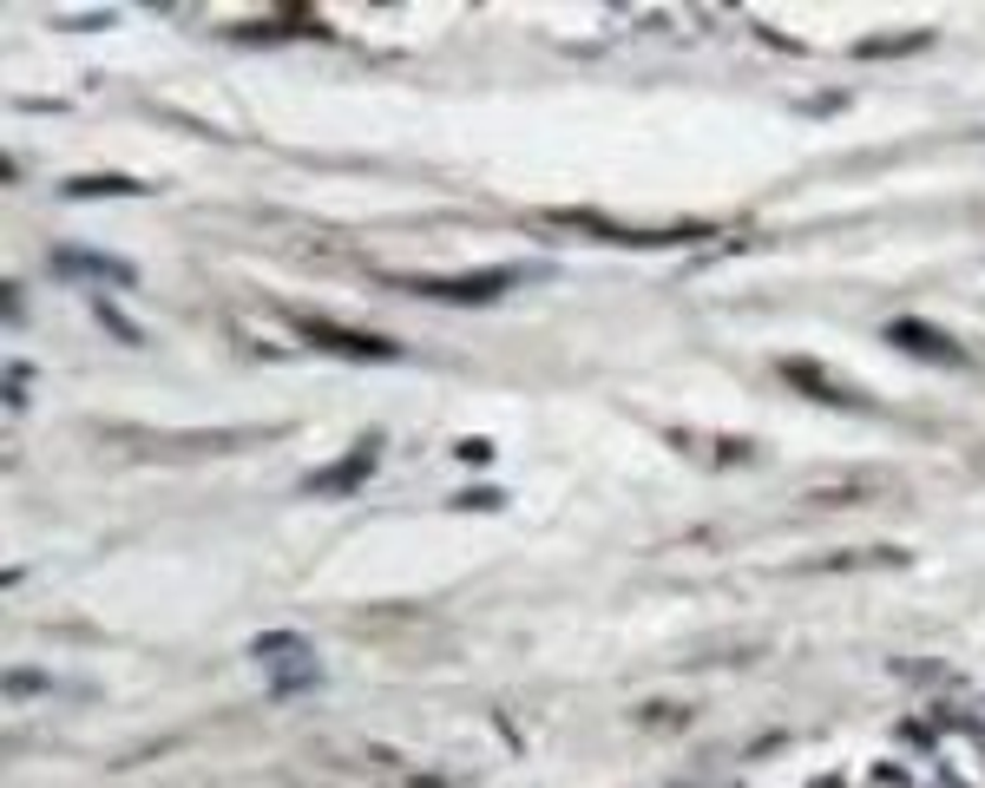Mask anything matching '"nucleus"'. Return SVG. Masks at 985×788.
Instances as JSON below:
<instances>
[{
    "mask_svg": "<svg viewBox=\"0 0 985 788\" xmlns=\"http://www.w3.org/2000/svg\"><path fill=\"white\" fill-rule=\"evenodd\" d=\"M145 184L138 177H112V171H99V177H73L66 184V197H138Z\"/></svg>",
    "mask_w": 985,
    "mask_h": 788,
    "instance_id": "nucleus-8",
    "label": "nucleus"
},
{
    "mask_svg": "<svg viewBox=\"0 0 985 788\" xmlns=\"http://www.w3.org/2000/svg\"><path fill=\"white\" fill-rule=\"evenodd\" d=\"M894 677H920V684H952V670H946V664H913V657H900V664H894Z\"/></svg>",
    "mask_w": 985,
    "mask_h": 788,
    "instance_id": "nucleus-11",
    "label": "nucleus"
},
{
    "mask_svg": "<svg viewBox=\"0 0 985 788\" xmlns=\"http://www.w3.org/2000/svg\"><path fill=\"white\" fill-rule=\"evenodd\" d=\"M815 788H841V781H835V775H822V781H815Z\"/></svg>",
    "mask_w": 985,
    "mask_h": 788,
    "instance_id": "nucleus-13",
    "label": "nucleus"
},
{
    "mask_svg": "<svg viewBox=\"0 0 985 788\" xmlns=\"http://www.w3.org/2000/svg\"><path fill=\"white\" fill-rule=\"evenodd\" d=\"M374 460H381V441L368 434V441H361L355 454H342L335 467H322L316 480H303V493H322V500H335V493H355V487H361V480L374 473Z\"/></svg>",
    "mask_w": 985,
    "mask_h": 788,
    "instance_id": "nucleus-4",
    "label": "nucleus"
},
{
    "mask_svg": "<svg viewBox=\"0 0 985 788\" xmlns=\"http://www.w3.org/2000/svg\"><path fill=\"white\" fill-rule=\"evenodd\" d=\"M296 335L329 348V355H348V361H394L402 355L387 335H361V329H342V322H322V316H296Z\"/></svg>",
    "mask_w": 985,
    "mask_h": 788,
    "instance_id": "nucleus-2",
    "label": "nucleus"
},
{
    "mask_svg": "<svg viewBox=\"0 0 985 788\" xmlns=\"http://www.w3.org/2000/svg\"><path fill=\"white\" fill-rule=\"evenodd\" d=\"M250 657H257V664H276V677H270V690H276V697H296V690H316V684H322V664H316V651H309L296 631H270V638H257V644H250Z\"/></svg>",
    "mask_w": 985,
    "mask_h": 788,
    "instance_id": "nucleus-1",
    "label": "nucleus"
},
{
    "mask_svg": "<svg viewBox=\"0 0 985 788\" xmlns=\"http://www.w3.org/2000/svg\"><path fill=\"white\" fill-rule=\"evenodd\" d=\"M907 47H926V34H887V40H861V53H867V60H894V53H907Z\"/></svg>",
    "mask_w": 985,
    "mask_h": 788,
    "instance_id": "nucleus-10",
    "label": "nucleus"
},
{
    "mask_svg": "<svg viewBox=\"0 0 985 788\" xmlns=\"http://www.w3.org/2000/svg\"><path fill=\"white\" fill-rule=\"evenodd\" d=\"M394 283H408L415 296H434V303L473 309V303H493L500 290H513V270H487V276H394Z\"/></svg>",
    "mask_w": 985,
    "mask_h": 788,
    "instance_id": "nucleus-3",
    "label": "nucleus"
},
{
    "mask_svg": "<svg viewBox=\"0 0 985 788\" xmlns=\"http://www.w3.org/2000/svg\"><path fill=\"white\" fill-rule=\"evenodd\" d=\"M887 335H894L900 348H913V355L939 361V368H965V348H959V342H952L946 329H933V322H913V316H907V322H894Z\"/></svg>",
    "mask_w": 985,
    "mask_h": 788,
    "instance_id": "nucleus-5",
    "label": "nucleus"
},
{
    "mask_svg": "<svg viewBox=\"0 0 985 788\" xmlns=\"http://www.w3.org/2000/svg\"><path fill=\"white\" fill-rule=\"evenodd\" d=\"M861 565H907V552H887V545H874V552H835V558L809 565V571H861Z\"/></svg>",
    "mask_w": 985,
    "mask_h": 788,
    "instance_id": "nucleus-9",
    "label": "nucleus"
},
{
    "mask_svg": "<svg viewBox=\"0 0 985 788\" xmlns=\"http://www.w3.org/2000/svg\"><path fill=\"white\" fill-rule=\"evenodd\" d=\"M939 788H965V781H939Z\"/></svg>",
    "mask_w": 985,
    "mask_h": 788,
    "instance_id": "nucleus-14",
    "label": "nucleus"
},
{
    "mask_svg": "<svg viewBox=\"0 0 985 788\" xmlns=\"http://www.w3.org/2000/svg\"><path fill=\"white\" fill-rule=\"evenodd\" d=\"M66 276H106V283H132V263H119V257H93V250H60L53 257Z\"/></svg>",
    "mask_w": 985,
    "mask_h": 788,
    "instance_id": "nucleus-7",
    "label": "nucleus"
},
{
    "mask_svg": "<svg viewBox=\"0 0 985 788\" xmlns=\"http://www.w3.org/2000/svg\"><path fill=\"white\" fill-rule=\"evenodd\" d=\"M40 684H47V677H34V670H14V677H8L14 697H27V690H40Z\"/></svg>",
    "mask_w": 985,
    "mask_h": 788,
    "instance_id": "nucleus-12",
    "label": "nucleus"
},
{
    "mask_svg": "<svg viewBox=\"0 0 985 788\" xmlns=\"http://www.w3.org/2000/svg\"><path fill=\"white\" fill-rule=\"evenodd\" d=\"M781 374L796 381L802 394H815V402H828V408H867V394H854V387H841V381L815 374V361H781Z\"/></svg>",
    "mask_w": 985,
    "mask_h": 788,
    "instance_id": "nucleus-6",
    "label": "nucleus"
}]
</instances>
